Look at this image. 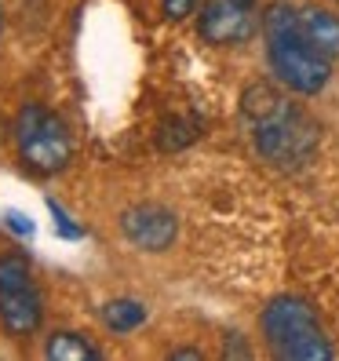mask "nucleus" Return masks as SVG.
I'll return each mask as SVG.
<instances>
[{"label": "nucleus", "mask_w": 339, "mask_h": 361, "mask_svg": "<svg viewBox=\"0 0 339 361\" xmlns=\"http://www.w3.org/2000/svg\"><path fill=\"white\" fill-rule=\"evenodd\" d=\"M197 8H201V0H161V15L168 23H179V18L194 15Z\"/></svg>", "instance_id": "f8f14e48"}, {"label": "nucleus", "mask_w": 339, "mask_h": 361, "mask_svg": "<svg viewBox=\"0 0 339 361\" xmlns=\"http://www.w3.org/2000/svg\"><path fill=\"white\" fill-rule=\"evenodd\" d=\"M168 357H172V361H201L204 354H201V350H194V347H179V350H172Z\"/></svg>", "instance_id": "2eb2a0df"}, {"label": "nucleus", "mask_w": 339, "mask_h": 361, "mask_svg": "<svg viewBox=\"0 0 339 361\" xmlns=\"http://www.w3.org/2000/svg\"><path fill=\"white\" fill-rule=\"evenodd\" d=\"M44 357L48 361H88V357L95 361V357H102V350L77 332H55L44 343Z\"/></svg>", "instance_id": "1a4fd4ad"}, {"label": "nucleus", "mask_w": 339, "mask_h": 361, "mask_svg": "<svg viewBox=\"0 0 339 361\" xmlns=\"http://www.w3.org/2000/svg\"><path fill=\"white\" fill-rule=\"evenodd\" d=\"M15 150L33 176H58L73 157L70 128L58 114L44 110L40 102H26L15 117Z\"/></svg>", "instance_id": "20e7f679"}, {"label": "nucleus", "mask_w": 339, "mask_h": 361, "mask_svg": "<svg viewBox=\"0 0 339 361\" xmlns=\"http://www.w3.org/2000/svg\"><path fill=\"white\" fill-rule=\"evenodd\" d=\"M48 208H51V216H55V230L62 233V238L77 241V238H80V226H73V223H70V216H66V212H62L55 201H48Z\"/></svg>", "instance_id": "ddd939ff"}, {"label": "nucleus", "mask_w": 339, "mask_h": 361, "mask_svg": "<svg viewBox=\"0 0 339 361\" xmlns=\"http://www.w3.org/2000/svg\"><path fill=\"white\" fill-rule=\"evenodd\" d=\"M201 135V121L194 117H164L161 128H157V150L172 154V150H183V146L197 142Z\"/></svg>", "instance_id": "9d476101"}, {"label": "nucleus", "mask_w": 339, "mask_h": 361, "mask_svg": "<svg viewBox=\"0 0 339 361\" xmlns=\"http://www.w3.org/2000/svg\"><path fill=\"white\" fill-rule=\"evenodd\" d=\"M241 117L248 124L252 146H256V154L266 164L281 168V172H300V168L314 161L317 142H321V128H317V121L303 106H295L270 80H256L245 88Z\"/></svg>", "instance_id": "f257e3e1"}, {"label": "nucleus", "mask_w": 339, "mask_h": 361, "mask_svg": "<svg viewBox=\"0 0 339 361\" xmlns=\"http://www.w3.org/2000/svg\"><path fill=\"white\" fill-rule=\"evenodd\" d=\"M102 322L110 332H135L146 322V307L139 300H113L102 307Z\"/></svg>", "instance_id": "9b49d317"}, {"label": "nucleus", "mask_w": 339, "mask_h": 361, "mask_svg": "<svg viewBox=\"0 0 339 361\" xmlns=\"http://www.w3.org/2000/svg\"><path fill=\"white\" fill-rule=\"evenodd\" d=\"M263 332L270 350L281 361H328L332 343L317 314L300 295H278L263 310Z\"/></svg>", "instance_id": "7ed1b4c3"}, {"label": "nucleus", "mask_w": 339, "mask_h": 361, "mask_svg": "<svg viewBox=\"0 0 339 361\" xmlns=\"http://www.w3.org/2000/svg\"><path fill=\"white\" fill-rule=\"evenodd\" d=\"M44 322V303L33 285L30 259L11 252L0 256V325L8 329V336H33Z\"/></svg>", "instance_id": "39448f33"}, {"label": "nucleus", "mask_w": 339, "mask_h": 361, "mask_svg": "<svg viewBox=\"0 0 339 361\" xmlns=\"http://www.w3.org/2000/svg\"><path fill=\"white\" fill-rule=\"evenodd\" d=\"M121 230L142 252H168L175 245L179 219L164 204H132L121 216Z\"/></svg>", "instance_id": "0eeeda50"}, {"label": "nucleus", "mask_w": 339, "mask_h": 361, "mask_svg": "<svg viewBox=\"0 0 339 361\" xmlns=\"http://www.w3.org/2000/svg\"><path fill=\"white\" fill-rule=\"evenodd\" d=\"M256 30V0H201L197 33L216 48L241 44Z\"/></svg>", "instance_id": "423d86ee"}, {"label": "nucleus", "mask_w": 339, "mask_h": 361, "mask_svg": "<svg viewBox=\"0 0 339 361\" xmlns=\"http://www.w3.org/2000/svg\"><path fill=\"white\" fill-rule=\"evenodd\" d=\"M263 33H266V59L270 70L288 92L300 95H317L332 77V59L307 37L300 23V8L285 4H270L263 15Z\"/></svg>", "instance_id": "f03ea898"}, {"label": "nucleus", "mask_w": 339, "mask_h": 361, "mask_svg": "<svg viewBox=\"0 0 339 361\" xmlns=\"http://www.w3.org/2000/svg\"><path fill=\"white\" fill-rule=\"evenodd\" d=\"M4 219H8V226H11L15 233H33V223L23 216V212H4Z\"/></svg>", "instance_id": "4468645a"}, {"label": "nucleus", "mask_w": 339, "mask_h": 361, "mask_svg": "<svg viewBox=\"0 0 339 361\" xmlns=\"http://www.w3.org/2000/svg\"><path fill=\"white\" fill-rule=\"evenodd\" d=\"M300 23H303L307 37H310L328 59L339 55V15H335V11L317 8V4H307V8H300Z\"/></svg>", "instance_id": "6e6552de"}, {"label": "nucleus", "mask_w": 339, "mask_h": 361, "mask_svg": "<svg viewBox=\"0 0 339 361\" xmlns=\"http://www.w3.org/2000/svg\"><path fill=\"white\" fill-rule=\"evenodd\" d=\"M335 4H339V0H335Z\"/></svg>", "instance_id": "dca6fc26"}]
</instances>
